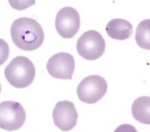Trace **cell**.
Returning <instances> with one entry per match:
<instances>
[{"instance_id": "6da1fadb", "label": "cell", "mask_w": 150, "mask_h": 132, "mask_svg": "<svg viewBox=\"0 0 150 132\" xmlns=\"http://www.w3.org/2000/svg\"><path fill=\"white\" fill-rule=\"evenodd\" d=\"M13 43L24 51H34L44 43L45 34L42 27L36 20L21 17L14 21L11 27Z\"/></svg>"}, {"instance_id": "7a4b0ae2", "label": "cell", "mask_w": 150, "mask_h": 132, "mask_svg": "<svg viewBox=\"0 0 150 132\" xmlns=\"http://www.w3.org/2000/svg\"><path fill=\"white\" fill-rule=\"evenodd\" d=\"M5 75L13 87L25 88L33 83L35 76V69L29 58L18 56L12 60L6 66Z\"/></svg>"}, {"instance_id": "3957f363", "label": "cell", "mask_w": 150, "mask_h": 132, "mask_svg": "<svg viewBox=\"0 0 150 132\" xmlns=\"http://www.w3.org/2000/svg\"><path fill=\"white\" fill-rule=\"evenodd\" d=\"M105 41L101 34L91 30L83 33L77 43V50L82 58L95 61L101 58L105 51Z\"/></svg>"}, {"instance_id": "277c9868", "label": "cell", "mask_w": 150, "mask_h": 132, "mask_svg": "<svg viewBox=\"0 0 150 132\" xmlns=\"http://www.w3.org/2000/svg\"><path fill=\"white\" fill-rule=\"evenodd\" d=\"M108 83L99 75H89L82 80L77 87V96L81 102L95 104L101 100L107 93Z\"/></svg>"}, {"instance_id": "5b68a950", "label": "cell", "mask_w": 150, "mask_h": 132, "mask_svg": "<svg viewBox=\"0 0 150 132\" xmlns=\"http://www.w3.org/2000/svg\"><path fill=\"white\" fill-rule=\"evenodd\" d=\"M26 121V111L21 104L6 101L0 104V128L13 131L18 130Z\"/></svg>"}, {"instance_id": "8992f818", "label": "cell", "mask_w": 150, "mask_h": 132, "mask_svg": "<svg viewBox=\"0 0 150 132\" xmlns=\"http://www.w3.org/2000/svg\"><path fill=\"white\" fill-rule=\"evenodd\" d=\"M55 26L57 32L65 39H70L78 32L80 26L79 13L71 7L62 8L56 17Z\"/></svg>"}, {"instance_id": "52a82bcc", "label": "cell", "mask_w": 150, "mask_h": 132, "mask_svg": "<svg viewBox=\"0 0 150 132\" xmlns=\"http://www.w3.org/2000/svg\"><path fill=\"white\" fill-rule=\"evenodd\" d=\"M74 68L75 62L73 56L66 52L54 54L47 64V70L49 74L59 79L71 80Z\"/></svg>"}, {"instance_id": "ba28073f", "label": "cell", "mask_w": 150, "mask_h": 132, "mask_svg": "<svg viewBox=\"0 0 150 132\" xmlns=\"http://www.w3.org/2000/svg\"><path fill=\"white\" fill-rule=\"evenodd\" d=\"M53 122L56 127L63 131H68L77 125L78 114L74 104L69 101L56 103L53 110Z\"/></svg>"}, {"instance_id": "9c48e42d", "label": "cell", "mask_w": 150, "mask_h": 132, "mask_svg": "<svg viewBox=\"0 0 150 132\" xmlns=\"http://www.w3.org/2000/svg\"><path fill=\"white\" fill-rule=\"evenodd\" d=\"M106 31L112 39L125 41L133 34V26L131 22L123 19H113L106 26Z\"/></svg>"}, {"instance_id": "30bf717a", "label": "cell", "mask_w": 150, "mask_h": 132, "mask_svg": "<svg viewBox=\"0 0 150 132\" xmlns=\"http://www.w3.org/2000/svg\"><path fill=\"white\" fill-rule=\"evenodd\" d=\"M134 118L146 125H150V97L140 96L134 102L131 108Z\"/></svg>"}, {"instance_id": "8fae6325", "label": "cell", "mask_w": 150, "mask_h": 132, "mask_svg": "<svg viewBox=\"0 0 150 132\" xmlns=\"http://www.w3.org/2000/svg\"><path fill=\"white\" fill-rule=\"evenodd\" d=\"M135 41L140 48L150 50V20H144L138 24Z\"/></svg>"}, {"instance_id": "7c38bea8", "label": "cell", "mask_w": 150, "mask_h": 132, "mask_svg": "<svg viewBox=\"0 0 150 132\" xmlns=\"http://www.w3.org/2000/svg\"><path fill=\"white\" fill-rule=\"evenodd\" d=\"M12 8L17 10H23L35 4V0H8Z\"/></svg>"}, {"instance_id": "4fadbf2b", "label": "cell", "mask_w": 150, "mask_h": 132, "mask_svg": "<svg viewBox=\"0 0 150 132\" xmlns=\"http://www.w3.org/2000/svg\"><path fill=\"white\" fill-rule=\"evenodd\" d=\"M114 132H137V131L133 125L129 124H123L118 126Z\"/></svg>"}]
</instances>
